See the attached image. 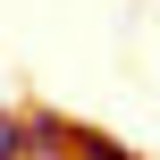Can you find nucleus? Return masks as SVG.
Here are the masks:
<instances>
[{"instance_id": "obj_3", "label": "nucleus", "mask_w": 160, "mask_h": 160, "mask_svg": "<svg viewBox=\"0 0 160 160\" xmlns=\"http://www.w3.org/2000/svg\"><path fill=\"white\" fill-rule=\"evenodd\" d=\"M0 160H34L25 152V110H0Z\"/></svg>"}, {"instance_id": "obj_1", "label": "nucleus", "mask_w": 160, "mask_h": 160, "mask_svg": "<svg viewBox=\"0 0 160 160\" xmlns=\"http://www.w3.org/2000/svg\"><path fill=\"white\" fill-rule=\"evenodd\" d=\"M25 152L34 160H76V127L59 110H25Z\"/></svg>"}, {"instance_id": "obj_2", "label": "nucleus", "mask_w": 160, "mask_h": 160, "mask_svg": "<svg viewBox=\"0 0 160 160\" xmlns=\"http://www.w3.org/2000/svg\"><path fill=\"white\" fill-rule=\"evenodd\" d=\"M76 160H135L127 143H110L101 127H76Z\"/></svg>"}]
</instances>
